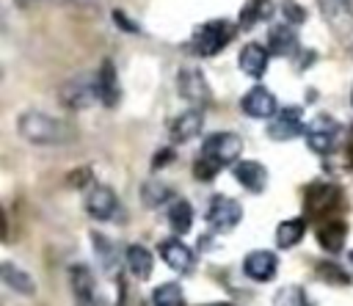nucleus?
<instances>
[{"label": "nucleus", "instance_id": "c756f323", "mask_svg": "<svg viewBox=\"0 0 353 306\" xmlns=\"http://www.w3.org/2000/svg\"><path fill=\"white\" fill-rule=\"evenodd\" d=\"M317 270H320V278H325V281L347 284V276H345V273H339V267H336V265H328V262H323Z\"/></svg>", "mask_w": 353, "mask_h": 306}, {"label": "nucleus", "instance_id": "f03ea898", "mask_svg": "<svg viewBox=\"0 0 353 306\" xmlns=\"http://www.w3.org/2000/svg\"><path fill=\"white\" fill-rule=\"evenodd\" d=\"M17 130H19V135H22L25 141H30V143L52 146V143L69 141V138H66V127H63L58 119L47 116V113H33V110H30V113H22L19 121H17Z\"/></svg>", "mask_w": 353, "mask_h": 306}, {"label": "nucleus", "instance_id": "1a4fd4ad", "mask_svg": "<svg viewBox=\"0 0 353 306\" xmlns=\"http://www.w3.org/2000/svg\"><path fill=\"white\" fill-rule=\"evenodd\" d=\"M301 132H306V127L301 121V108H287L276 119H270V124H268V135L273 141H290Z\"/></svg>", "mask_w": 353, "mask_h": 306}, {"label": "nucleus", "instance_id": "423d86ee", "mask_svg": "<svg viewBox=\"0 0 353 306\" xmlns=\"http://www.w3.org/2000/svg\"><path fill=\"white\" fill-rule=\"evenodd\" d=\"M69 284L74 292V303L77 306H99V295H97V278L85 265H72L69 267Z\"/></svg>", "mask_w": 353, "mask_h": 306}, {"label": "nucleus", "instance_id": "7ed1b4c3", "mask_svg": "<svg viewBox=\"0 0 353 306\" xmlns=\"http://www.w3.org/2000/svg\"><path fill=\"white\" fill-rule=\"evenodd\" d=\"M232 36H234V28H232L229 19H210L201 28L193 30V39H190L193 41V52L210 58V55L221 52L232 41Z\"/></svg>", "mask_w": 353, "mask_h": 306}, {"label": "nucleus", "instance_id": "e433bc0d", "mask_svg": "<svg viewBox=\"0 0 353 306\" xmlns=\"http://www.w3.org/2000/svg\"><path fill=\"white\" fill-rule=\"evenodd\" d=\"M339 3H347V0H339Z\"/></svg>", "mask_w": 353, "mask_h": 306}, {"label": "nucleus", "instance_id": "473e14b6", "mask_svg": "<svg viewBox=\"0 0 353 306\" xmlns=\"http://www.w3.org/2000/svg\"><path fill=\"white\" fill-rule=\"evenodd\" d=\"M72 3H77V6H91V3H97V0H72Z\"/></svg>", "mask_w": 353, "mask_h": 306}, {"label": "nucleus", "instance_id": "9d476101", "mask_svg": "<svg viewBox=\"0 0 353 306\" xmlns=\"http://www.w3.org/2000/svg\"><path fill=\"white\" fill-rule=\"evenodd\" d=\"M234 179L248 193H262L268 187V168L256 160H237L234 163Z\"/></svg>", "mask_w": 353, "mask_h": 306}, {"label": "nucleus", "instance_id": "c85d7f7f", "mask_svg": "<svg viewBox=\"0 0 353 306\" xmlns=\"http://www.w3.org/2000/svg\"><path fill=\"white\" fill-rule=\"evenodd\" d=\"M94 243H97V256H99V262L108 267V273L116 267V251H113V243L110 240H105L102 234H94Z\"/></svg>", "mask_w": 353, "mask_h": 306}, {"label": "nucleus", "instance_id": "cd10ccee", "mask_svg": "<svg viewBox=\"0 0 353 306\" xmlns=\"http://www.w3.org/2000/svg\"><path fill=\"white\" fill-rule=\"evenodd\" d=\"M334 196H336V190H334L331 185H314V187H309V193H306V207H309L312 212H317V210H323L325 204H331Z\"/></svg>", "mask_w": 353, "mask_h": 306}, {"label": "nucleus", "instance_id": "7c9ffc66", "mask_svg": "<svg viewBox=\"0 0 353 306\" xmlns=\"http://www.w3.org/2000/svg\"><path fill=\"white\" fill-rule=\"evenodd\" d=\"M284 17L292 19V22H301V19H303V11L295 8V3H287V6H284Z\"/></svg>", "mask_w": 353, "mask_h": 306}, {"label": "nucleus", "instance_id": "4468645a", "mask_svg": "<svg viewBox=\"0 0 353 306\" xmlns=\"http://www.w3.org/2000/svg\"><path fill=\"white\" fill-rule=\"evenodd\" d=\"M160 256H163L165 265H168L171 270H176V273H188L190 265H193L190 248H188L182 240H176V237H168V240L160 243Z\"/></svg>", "mask_w": 353, "mask_h": 306}, {"label": "nucleus", "instance_id": "6ab92c4d", "mask_svg": "<svg viewBox=\"0 0 353 306\" xmlns=\"http://www.w3.org/2000/svg\"><path fill=\"white\" fill-rule=\"evenodd\" d=\"M124 259H127V270L135 276V278H149L152 276V267H154V259H152V254H149V248H143V245H130L127 248V254H124Z\"/></svg>", "mask_w": 353, "mask_h": 306}, {"label": "nucleus", "instance_id": "a211bd4d", "mask_svg": "<svg viewBox=\"0 0 353 306\" xmlns=\"http://www.w3.org/2000/svg\"><path fill=\"white\" fill-rule=\"evenodd\" d=\"M97 83H99V99H102V105H108V108L119 105L121 88H119V77H116V69H113L110 61L102 63V72H99Z\"/></svg>", "mask_w": 353, "mask_h": 306}, {"label": "nucleus", "instance_id": "f257e3e1", "mask_svg": "<svg viewBox=\"0 0 353 306\" xmlns=\"http://www.w3.org/2000/svg\"><path fill=\"white\" fill-rule=\"evenodd\" d=\"M240 152H243V141L234 132H215V135L204 138L201 152H199V160L193 165V174L201 182H210L221 168L237 163Z\"/></svg>", "mask_w": 353, "mask_h": 306}, {"label": "nucleus", "instance_id": "20e7f679", "mask_svg": "<svg viewBox=\"0 0 353 306\" xmlns=\"http://www.w3.org/2000/svg\"><path fill=\"white\" fill-rule=\"evenodd\" d=\"M243 218V207L229 196H212L207 210V223L215 232H232Z\"/></svg>", "mask_w": 353, "mask_h": 306}, {"label": "nucleus", "instance_id": "4be33fe9", "mask_svg": "<svg viewBox=\"0 0 353 306\" xmlns=\"http://www.w3.org/2000/svg\"><path fill=\"white\" fill-rule=\"evenodd\" d=\"M168 223H171V229L176 234L190 232V226H193V210H190V204L185 198L171 201V207H168Z\"/></svg>", "mask_w": 353, "mask_h": 306}, {"label": "nucleus", "instance_id": "0eeeda50", "mask_svg": "<svg viewBox=\"0 0 353 306\" xmlns=\"http://www.w3.org/2000/svg\"><path fill=\"white\" fill-rule=\"evenodd\" d=\"M85 212L97 221H110L119 212V198L108 185H94L85 193Z\"/></svg>", "mask_w": 353, "mask_h": 306}, {"label": "nucleus", "instance_id": "dca6fc26", "mask_svg": "<svg viewBox=\"0 0 353 306\" xmlns=\"http://www.w3.org/2000/svg\"><path fill=\"white\" fill-rule=\"evenodd\" d=\"M298 47V33L295 28L287 22V25H273L268 30V50L276 52V55H292Z\"/></svg>", "mask_w": 353, "mask_h": 306}, {"label": "nucleus", "instance_id": "f8f14e48", "mask_svg": "<svg viewBox=\"0 0 353 306\" xmlns=\"http://www.w3.org/2000/svg\"><path fill=\"white\" fill-rule=\"evenodd\" d=\"M240 108H243L251 119H270V116L276 113V96H273L265 85H254V88L243 96Z\"/></svg>", "mask_w": 353, "mask_h": 306}, {"label": "nucleus", "instance_id": "c9c22d12", "mask_svg": "<svg viewBox=\"0 0 353 306\" xmlns=\"http://www.w3.org/2000/svg\"><path fill=\"white\" fill-rule=\"evenodd\" d=\"M350 102H353V94H350Z\"/></svg>", "mask_w": 353, "mask_h": 306}, {"label": "nucleus", "instance_id": "393cba45", "mask_svg": "<svg viewBox=\"0 0 353 306\" xmlns=\"http://www.w3.org/2000/svg\"><path fill=\"white\" fill-rule=\"evenodd\" d=\"M270 14H273V8H270L268 0H251V3L240 11V25H243V28H251V25L268 19Z\"/></svg>", "mask_w": 353, "mask_h": 306}, {"label": "nucleus", "instance_id": "f3484780", "mask_svg": "<svg viewBox=\"0 0 353 306\" xmlns=\"http://www.w3.org/2000/svg\"><path fill=\"white\" fill-rule=\"evenodd\" d=\"M201 127H204L201 110H188L171 121V135H174V141H190L201 132Z\"/></svg>", "mask_w": 353, "mask_h": 306}, {"label": "nucleus", "instance_id": "6e6552de", "mask_svg": "<svg viewBox=\"0 0 353 306\" xmlns=\"http://www.w3.org/2000/svg\"><path fill=\"white\" fill-rule=\"evenodd\" d=\"M94 99H99V83L88 80V77H74L63 85V102L74 110L88 108Z\"/></svg>", "mask_w": 353, "mask_h": 306}, {"label": "nucleus", "instance_id": "bb28decb", "mask_svg": "<svg viewBox=\"0 0 353 306\" xmlns=\"http://www.w3.org/2000/svg\"><path fill=\"white\" fill-rule=\"evenodd\" d=\"M273 306H312V303H309L303 287H298V284H287V287H281V289L276 292Z\"/></svg>", "mask_w": 353, "mask_h": 306}, {"label": "nucleus", "instance_id": "f704fd0d", "mask_svg": "<svg viewBox=\"0 0 353 306\" xmlns=\"http://www.w3.org/2000/svg\"><path fill=\"white\" fill-rule=\"evenodd\" d=\"M347 259H350V265H353V251H350V254H347Z\"/></svg>", "mask_w": 353, "mask_h": 306}, {"label": "nucleus", "instance_id": "ddd939ff", "mask_svg": "<svg viewBox=\"0 0 353 306\" xmlns=\"http://www.w3.org/2000/svg\"><path fill=\"white\" fill-rule=\"evenodd\" d=\"M179 91H182V96L188 99V102H193V105H210V85H207V80L201 77V72H196V69H185L182 74H179Z\"/></svg>", "mask_w": 353, "mask_h": 306}, {"label": "nucleus", "instance_id": "b1692460", "mask_svg": "<svg viewBox=\"0 0 353 306\" xmlns=\"http://www.w3.org/2000/svg\"><path fill=\"white\" fill-rule=\"evenodd\" d=\"M152 306H185L182 287L174 284V281H165V284L154 287V292H152Z\"/></svg>", "mask_w": 353, "mask_h": 306}, {"label": "nucleus", "instance_id": "5701e85b", "mask_svg": "<svg viewBox=\"0 0 353 306\" xmlns=\"http://www.w3.org/2000/svg\"><path fill=\"white\" fill-rule=\"evenodd\" d=\"M306 232V223L303 218H290V221H281L279 229H276V243L279 248H292Z\"/></svg>", "mask_w": 353, "mask_h": 306}, {"label": "nucleus", "instance_id": "a878e982", "mask_svg": "<svg viewBox=\"0 0 353 306\" xmlns=\"http://www.w3.org/2000/svg\"><path fill=\"white\" fill-rule=\"evenodd\" d=\"M141 201H143L149 210H154V207L171 201V190H168L163 182H146V185L141 187Z\"/></svg>", "mask_w": 353, "mask_h": 306}, {"label": "nucleus", "instance_id": "aec40b11", "mask_svg": "<svg viewBox=\"0 0 353 306\" xmlns=\"http://www.w3.org/2000/svg\"><path fill=\"white\" fill-rule=\"evenodd\" d=\"M0 276H3V284H6L8 289L19 292V295H33V292H36V281H33L25 270H19L17 265H11V262H3Z\"/></svg>", "mask_w": 353, "mask_h": 306}, {"label": "nucleus", "instance_id": "39448f33", "mask_svg": "<svg viewBox=\"0 0 353 306\" xmlns=\"http://www.w3.org/2000/svg\"><path fill=\"white\" fill-rule=\"evenodd\" d=\"M336 135H339V124L331 116H314L306 127V146L317 154H325L334 149Z\"/></svg>", "mask_w": 353, "mask_h": 306}, {"label": "nucleus", "instance_id": "9b49d317", "mask_svg": "<svg viewBox=\"0 0 353 306\" xmlns=\"http://www.w3.org/2000/svg\"><path fill=\"white\" fill-rule=\"evenodd\" d=\"M276 270H279V259L270 251H251L243 262V273L251 281H270L276 276Z\"/></svg>", "mask_w": 353, "mask_h": 306}, {"label": "nucleus", "instance_id": "2f4dec72", "mask_svg": "<svg viewBox=\"0 0 353 306\" xmlns=\"http://www.w3.org/2000/svg\"><path fill=\"white\" fill-rule=\"evenodd\" d=\"M168 157H171V152H160V154H157V160H154V165H165V163H168Z\"/></svg>", "mask_w": 353, "mask_h": 306}, {"label": "nucleus", "instance_id": "72a5a7b5", "mask_svg": "<svg viewBox=\"0 0 353 306\" xmlns=\"http://www.w3.org/2000/svg\"><path fill=\"white\" fill-rule=\"evenodd\" d=\"M207 306H234V303H207Z\"/></svg>", "mask_w": 353, "mask_h": 306}, {"label": "nucleus", "instance_id": "2eb2a0df", "mask_svg": "<svg viewBox=\"0 0 353 306\" xmlns=\"http://www.w3.org/2000/svg\"><path fill=\"white\" fill-rule=\"evenodd\" d=\"M237 63L243 69V74L248 77H262L268 69V50L262 44H245L237 55Z\"/></svg>", "mask_w": 353, "mask_h": 306}, {"label": "nucleus", "instance_id": "412c9836", "mask_svg": "<svg viewBox=\"0 0 353 306\" xmlns=\"http://www.w3.org/2000/svg\"><path fill=\"white\" fill-rule=\"evenodd\" d=\"M345 237H347V226L342 221H331V223H325V226L317 229V243L325 251H331V254H336V251L345 248Z\"/></svg>", "mask_w": 353, "mask_h": 306}]
</instances>
